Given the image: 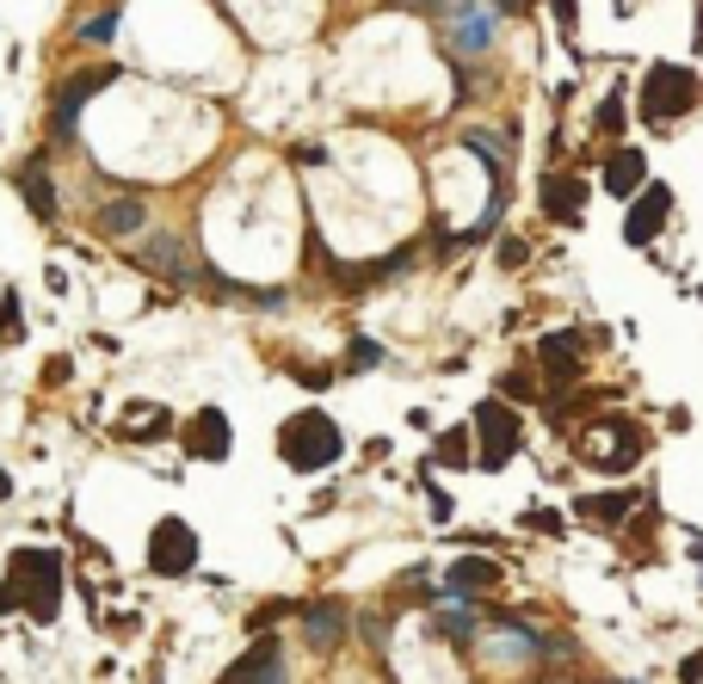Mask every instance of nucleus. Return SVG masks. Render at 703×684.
<instances>
[{"label": "nucleus", "instance_id": "32", "mask_svg": "<svg viewBox=\"0 0 703 684\" xmlns=\"http://www.w3.org/2000/svg\"><path fill=\"white\" fill-rule=\"evenodd\" d=\"M531 524H537V531H550V536H555V531H562V512H531Z\"/></svg>", "mask_w": 703, "mask_h": 684}, {"label": "nucleus", "instance_id": "18", "mask_svg": "<svg viewBox=\"0 0 703 684\" xmlns=\"http://www.w3.org/2000/svg\"><path fill=\"white\" fill-rule=\"evenodd\" d=\"M20 191H25V204H32V216H43V223L57 216V186L43 179V154L20 167Z\"/></svg>", "mask_w": 703, "mask_h": 684}, {"label": "nucleus", "instance_id": "12", "mask_svg": "<svg viewBox=\"0 0 703 684\" xmlns=\"http://www.w3.org/2000/svg\"><path fill=\"white\" fill-rule=\"evenodd\" d=\"M161 432H173V414L154 407V401H130L124 419H117V438H124V444H149V438H161Z\"/></svg>", "mask_w": 703, "mask_h": 684}, {"label": "nucleus", "instance_id": "29", "mask_svg": "<svg viewBox=\"0 0 703 684\" xmlns=\"http://www.w3.org/2000/svg\"><path fill=\"white\" fill-rule=\"evenodd\" d=\"M506 395H513V401H537L531 395V377H506Z\"/></svg>", "mask_w": 703, "mask_h": 684}, {"label": "nucleus", "instance_id": "7", "mask_svg": "<svg viewBox=\"0 0 703 684\" xmlns=\"http://www.w3.org/2000/svg\"><path fill=\"white\" fill-rule=\"evenodd\" d=\"M112 80H117V68H112V62H99V68H80L75 80H62V87H57V136H68V130H75L80 105H87V99H93L99 87H112Z\"/></svg>", "mask_w": 703, "mask_h": 684}, {"label": "nucleus", "instance_id": "20", "mask_svg": "<svg viewBox=\"0 0 703 684\" xmlns=\"http://www.w3.org/2000/svg\"><path fill=\"white\" fill-rule=\"evenodd\" d=\"M629 506H636V494H605V499H587L580 512H587V518H599V524H624V518H629Z\"/></svg>", "mask_w": 703, "mask_h": 684}, {"label": "nucleus", "instance_id": "25", "mask_svg": "<svg viewBox=\"0 0 703 684\" xmlns=\"http://www.w3.org/2000/svg\"><path fill=\"white\" fill-rule=\"evenodd\" d=\"M112 31H117V13H99V20H87V25H80V38H87V43H105Z\"/></svg>", "mask_w": 703, "mask_h": 684}, {"label": "nucleus", "instance_id": "17", "mask_svg": "<svg viewBox=\"0 0 703 684\" xmlns=\"http://www.w3.org/2000/svg\"><path fill=\"white\" fill-rule=\"evenodd\" d=\"M303 629H309V642L315 647H340L346 642V605H309Z\"/></svg>", "mask_w": 703, "mask_h": 684}, {"label": "nucleus", "instance_id": "26", "mask_svg": "<svg viewBox=\"0 0 703 684\" xmlns=\"http://www.w3.org/2000/svg\"><path fill=\"white\" fill-rule=\"evenodd\" d=\"M525 259H531V241L506 235V241H500V266H525Z\"/></svg>", "mask_w": 703, "mask_h": 684}, {"label": "nucleus", "instance_id": "16", "mask_svg": "<svg viewBox=\"0 0 703 684\" xmlns=\"http://www.w3.org/2000/svg\"><path fill=\"white\" fill-rule=\"evenodd\" d=\"M537 358H543V370H550V382H568L580 377V333H550V340L537 345Z\"/></svg>", "mask_w": 703, "mask_h": 684}, {"label": "nucleus", "instance_id": "1", "mask_svg": "<svg viewBox=\"0 0 703 684\" xmlns=\"http://www.w3.org/2000/svg\"><path fill=\"white\" fill-rule=\"evenodd\" d=\"M0 610H32V623H57V610H62V555L57 549H13L7 555Z\"/></svg>", "mask_w": 703, "mask_h": 684}, {"label": "nucleus", "instance_id": "4", "mask_svg": "<svg viewBox=\"0 0 703 684\" xmlns=\"http://www.w3.org/2000/svg\"><path fill=\"white\" fill-rule=\"evenodd\" d=\"M198 568V531H191L186 518H161L149 531V573L161 580H186Z\"/></svg>", "mask_w": 703, "mask_h": 684}, {"label": "nucleus", "instance_id": "33", "mask_svg": "<svg viewBox=\"0 0 703 684\" xmlns=\"http://www.w3.org/2000/svg\"><path fill=\"white\" fill-rule=\"evenodd\" d=\"M500 13H525V7H531V0H494Z\"/></svg>", "mask_w": 703, "mask_h": 684}, {"label": "nucleus", "instance_id": "31", "mask_svg": "<svg viewBox=\"0 0 703 684\" xmlns=\"http://www.w3.org/2000/svg\"><path fill=\"white\" fill-rule=\"evenodd\" d=\"M426 494H432V518H451V494L444 487H426Z\"/></svg>", "mask_w": 703, "mask_h": 684}, {"label": "nucleus", "instance_id": "11", "mask_svg": "<svg viewBox=\"0 0 703 684\" xmlns=\"http://www.w3.org/2000/svg\"><path fill=\"white\" fill-rule=\"evenodd\" d=\"M136 266H142V271H161V278H173V284H191V278H198V271H191V259H186V248H179L173 235L149 241V248L136 253Z\"/></svg>", "mask_w": 703, "mask_h": 684}, {"label": "nucleus", "instance_id": "21", "mask_svg": "<svg viewBox=\"0 0 703 684\" xmlns=\"http://www.w3.org/2000/svg\"><path fill=\"white\" fill-rule=\"evenodd\" d=\"M438 463L444 469H463L469 463V426H451V432L438 438Z\"/></svg>", "mask_w": 703, "mask_h": 684}, {"label": "nucleus", "instance_id": "34", "mask_svg": "<svg viewBox=\"0 0 703 684\" xmlns=\"http://www.w3.org/2000/svg\"><path fill=\"white\" fill-rule=\"evenodd\" d=\"M7 494H13V476H7V469H0V499H7Z\"/></svg>", "mask_w": 703, "mask_h": 684}, {"label": "nucleus", "instance_id": "2", "mask_svg": "<svg viewBox=\"0 0 703 684\" xmlns=\"http://www.w3.org/2000/svg\"><path fill=\"white\" fill-rule=\"evenodd\" d=\"M278 456H285L297 476H315V469H327V463L346 456V438L322 407H303V414H290L278 426Z\"/></svg>", "mask_w": 703, "mask_h": 684}, {"label": "nucleus", "instance_id": "10", "mask_svg": "<svg viewBox=\"0 0 703 684\" xmlns=\"http://www.w3.org/2000/svg\"><path fill=\"white\" fill-rule=\"evenodd\" d=\"M223 684H285V654H278V642H253L248 654L223 672Z\"/></svg>", "mask_w": 703, "mask_h": 684}, {"label": "nucleus", "instance_id": "6", "mask_svg": "<svg viewBox=\"0 0 703 684\" xmlns=\"http://www.w3.org/2000/svg\"><path fill=\"white\" fill-rule=\"evenodd\" d=\"M235 451V426H228L223 407H198V414L186 419V456H198V463H223V456Z\"/></svg>", "mask_w": 703, "mask_h": 684}, {"label": "nucleus", "instance_id": "22", "mask_svg": "<svg viewBox=\"0 0 703 684\" xmlns=\"http://www.w3.org/2000/svg\"><path fill=\"white\" fill-rule=\"evenodd\" d=\"M382 364V345L377 340H352V352H346V370H377Z\"/></svg>", "mask_w": 703, "mask_h": 684}, {"label": "nucleus", "instance_id": "14", "mask_svg": "<svg viewBox=\"0 0 703 684\" xmlns=\"http://www.w3.org/2000/svg\"><path fill=\"white\" fill-rule=\"evenodd\" d=\"M580 210H587V186L550 173V179H543V216H550V223H580Z\"/></svg>", "mask_w": 703, "mask_h": 684}, {"label": "nucleus", "instance_id": "3", "mask_svg": "<svg viewBox=\"0 0 703 684\" xmlns=\"http://www.w3.org/2000/svg\"><path fill=\"white\" fill-rule=\"evenodd\" d=\"M698 75L691 68H679V62H654L642 75V117L648 124H673V117H685L691 105H698Z\"/></svg>", "mask_w": 703, "mask_h": 684}, {"label": "nucleus", "instance_id": "19", "mask_svg": "<svg viewBox=\"0 0 703 684\" xmlns=\"http://www.w3.org/2000/svg\"><path fill=\"white\" fill-rule=\"evenodd\" d=\"M142 216H149V210H142V198H112V204L99 210V235H136V228H142Z\"/></svg>", "mask_w": 703, "mask_h": 684}, {"label": "nucleus", "instance_id": "13", "mask_svg": "<svg viewBox=\"0 0 703 684\" xmlns=\"http://www.w3.org/2000/svg\"><path fill=\"white\" fill-rule=\"evenodd\" d=\"M648 186V154L642 149H617L605 161V191L611 198H636Z\"/></svg>", "mask_w": 703, "mask_h": 684}, {"label": "nucleus", "instance_id": "23", "mask_svg": "<svg viewBox=\"0 0 703 684\" xmlns=\"http://www.w3.org/2000/svg\"><path fill=\"white\" fill-rule=\"evenodd\" d=\"M438 629H444V635H456V647H469V635H476V617H469V610H444V617H438Z\"/></svg>", "mask_w": 703, "mask_h": 684}, {"label": "nucleus", "instance_id": "8", "mask_svg": "<svg viewBox=\"0 0 703 684\" xmlns=\"http://www.w3.org/2000/svg\"><path fill=\"white\" fill-rule=\"evenodd\" d=\"M666 216H673V191H666V186H642V191H636V210H629V223H624V241H629V248H648V241L666 228Z\"/></svg>", "mask_w": 703, "mask_h": 684}, {"label": "nucleus", "instance_id": "15", "mask_svg": "<svg viewBox=\"0 0 703 684\" xmlns=\"http://www.w3.org/2000/svg\"><path fill=\"white\" fill-rule=\"evenodd\" d=\"M444 586H451L456 598H469V592H488V586H500V561H488V555H463V561H451Z\"/></svg>", "mask_w": 703, "mask_h": 684}, {"label": "nucleus", "instance_id": "27", "mask_svg": "<svg viewBox=\"0 0 703 684\" xmlns=\"http://www.w3.org/2000/svg\"><path fill=\"white\" fill-rule=\"evenodd\" d=\"M599 130H624V93H611L599 105Z\"/></svg>", "mask_w": 703, "mask_h": 684}, {"label": "nucleus", "instance_id": "24", "mask_svg": "<svg viewBox=\"0 0 703 684\" xmlns=\"http://www.w3.org/2000/svg\"><path fill=\"white\" fill-rule=\"evenodd\" d=\"M0 327H7V340H20L25 321H20V296L13 290H0Z\"/></svg>", "mask_w": 703, "mask_h": 684}, {"label": "nucleus", "instance_id": "28", "mask_svg": "<svg viewBox=\"0 0 703 684\" xmlns=\"http://www.w3.org/2000/svg\"><path fill=\"white\" fill-rule=\"evenodd\" d=\"M555 25H562V31H574V25H580V7H574V0H555Z\"/></svg>", "mask_w": 703, "mask_h": 684}, {"label": "nucleus", "instance_id": "30", "mask_svg": "<svg viewBox=\"0 0 703 684\" xmlns=\"http://www.w3.org/2000/svg\"><path fill=\"white\" fill-rule=\"evenodd\" d=\"M679 679H685V684H703V654H691V660L679 666Z\"/></svg>", "mask_w": 703, "mask_h": 684}, {"label": "nucleus", "instance_id": "9", "mask_svg": "<svg viewBox=\"0 0 703 684\" xmlns=\"http://www.w3.org/2000/svg\"><path fill=\"white\" fill-rule=\"evenodd\" d=\"M444 31H451L456 50H469V56H481L488 43H494V20L481 13L476 0H451V13H444Z\"/></svg>", "mask_w": 703, "mask_h": 684}, {"label": "nucleus", "instance_id": "5", "mask_svg": "<svg viewBox=\"0 0 703 684\" xmlns=\"http://www.w3.org/2000/svg\"><path fill=\"white\" fill-rule=\"evenodd\" d=\"M476 438H481V469H506L518 451V414L506 401H481L476 407Z\"/></svg>", "mask_w": 703, "mask_h": 684}]
</instances>
